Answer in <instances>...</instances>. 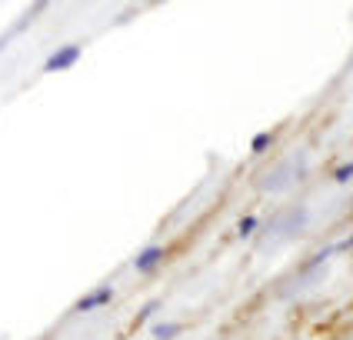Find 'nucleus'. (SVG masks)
Segmentation results:
<instances>
[{"label":"nucleus","mask_w":353,"mask_h":340,"mask_svg":"<svg viewBox=\"0 0 353 340\" xmlns=\"http://www.w3.org/2000/svg\"><path fill=\"white\" fill-rule=\"evenodd\" d=\"M303 174H307V157H303V154H294V157L280 160L276 167H270L267 174H260V180H256V190H263V194L287 190V187H294Z\"/></svg>","instance_id":"1"},{"label":"nucleus","mask_w":353,"mask_h":340,"mask_svg":"<svg viewBox=\"0 0 353 340\" xmlns=\"http://www.w3.org/2000/svg\"><path fill=\"white\" fill-rule=\"evenodd\" d=\"M307 207H300V203H294V207H287V210H280L274 220H270V227L263 230V234H256V240L263 243L267 237H276V240H283V237H296L303 227H307Z\"/></svg>","instance_id":"2"},{"label":"nucleus","mask_w":353,"mask_h":340,"mask_svg":"<svg viewBox=\"0 0 353 340\" xmlns=\"http://www.w3.org/2000/svg\"><path fill=\"white\" fill-rule=\"evenodd\" d=\"M80 57H83V43H60V47H54V50L47 54V60H43V74L70 70Z\"/></svg>","instance_id":"3"},{"label":"nucleus","mask_w":353,"mask_h":340,"mask_svg":"<svg viewBox=\"0 0 353 340\" xmlns=\"http://www.w3.org/2000/svg\"><path fill=\"white\" fill-rule=\"evenodd\" d=\"M114 287L110 283H100V287H94V290H87L83 297L74 303V314H90V310H100V307H107L110 300H114Z\"/></svg>","instance_id":"4"},{"label":"nucleus","mask_w":353,"mask_h":340,"mask_svg":"<svg viewBox=\"0 0 353 340\" xmlns=\"http://www.w3.org/2000/svg\"><path fill=\"white\" fill-rule=\"evenodd\" d=\"M163 260H167V247L147 243V247H140L137 257H134V270H137V274H154Z\"/></svg>","instance_id":"5"},{"label":"nucleus","mask_w":353,"mask_h":340,"mask_svg":"<svg viewBox=\"0 0 353 340\" xmlns=\"http://www.w3.org/2000/svg\"><path fill=\"white\" fill-rule=\"evenodd\" d=\"M183 334V323H176V320H160L150 327V337L154 340H176Z\"/></svg>","instance_id":"6"},{"label":"nucleus","mask_w":353,"mask_h":340,"mask_svg":"<svg viewBox=\"0 0 353 340\" xmlns=\"http://www.w3.org/2000/svg\"><path fill=\"white\" fill-rule=\"evenodd\" d=\"M260 234V217L256 214H243V217L236 220V237H243V240H250Z\"/></svg>","instance_id":"7"},{"label":"nucleus","mask_w":353,"mask_h":340,"mask_svg":"<svg viewBox=\"0 0 353 340\" xmlns=\"http://www.w3.org/2000/svg\"><path fill=\"white\" fill-rule=\"evenodd\" d=\"M274 140L276 137L270 134V130H260V134H254V140H250V154H254V157H263V154L274 147Z\"/></svg>","instance_id":"8"},{"label":"nucleus","mask_w":353,"mask_h":340,"mask_svg":"<svg viewBox=\"0 0 353 340\" xmlns=\"http://www.w3.org/2000/svg\"><path fill=\"white\" fill-rule=\"evenodd\" d=\"M330 177H334V183L347 187V183L353 180V160H340V163L334 167V174H330Z\"/></svg>","instance_id":"9"},{"label":"nucleus","mask_w":353,"mask_h":340,"mask_svg":"<svg viewBox=\"0 0 353 340\" xmlns=\"http://www.w3.org/2000/svg\"><path fill=\"white\" fill-rule=\"evenodd\" d=\"M157 310H160V300H147V303H143V307L137 310V320H150L154 314H157Z\"/></svg>","instance_id":"10"},{"label":"nucleus","mask_w":353,"mask_h":340,"mask_svg":"<svg viewBox=\"0 0 353 340\" xmlns=\"http://www.w3.org/2000/svg\"><path fill=\"white\" fill-rule=\"evenodd\" d=\"M347 250H353V234L347 240H340V243H334V254H347Z\"/></svg>","instance_id":"11"}]
</instances>
